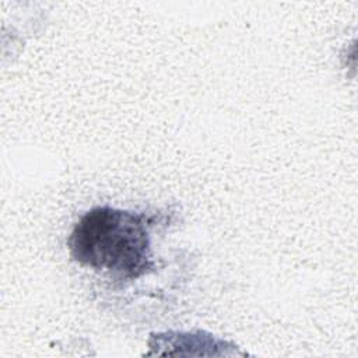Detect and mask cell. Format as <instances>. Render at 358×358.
Wrapping results in <instances>:
<instances>
[{
    "label": "cell",
    "mask_w": 358,
    "mask_h": 358,
    "mask_svg": "<svg viewBox=\"0 0 358 358\" xmlns=\"http://www.w3.org/2000/svg\"><path fill=\"white\" fill-rule=\"evenodd\" d=\"M155 215L113 207H95L74 225L67 245L78 264L117 281L137 280L155 267L150 228Z\"/></svg>",
    "instance_id": "obj_1"
}]
</instances>
